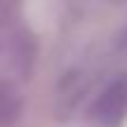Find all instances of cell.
Returning a JSON list of instances; mask_svg holds the SVG:
<instances>
[{
  "label": "cell",
  "mask_w": 127,
  "mask_h": 127,
  "mask_svg": "<svg viewBox=\"0 0 127 127\" xmlns=\"http://www.w3.org/2000/svg\"><path fill=\"white\" fill-rule=\"evenodd\" d=\"M92 120L99 127H120L127 120V78L108 82L92 104Z\"/></svg>",
  "instance_id": "6da1fadb"
},
{
  "label": "cell",
  "mask_w": 127,
  "mask_h": 127,
  "mask_svg": "<svg viewBox=\"0 0 127 127\" xmlns=\"http://www.w3.org/2000/svg\"><path fill=\"white\" fill-rule=\"evenodd\" d=\"M24 113V99L17 85L9 80L0 82V127H12Z\"/></svg>",
  "instance_id": "7a4b0ae2"
},
{
  "label": "cell",
  "mask_w": 127,
  "mask_h": 127,
  "mask_svg": "<svg viewBox=\"0 0 127 127\" xmlns=\"http://www.w3.org/2000/svg\"><path fill=\"white\" fill-rule=\"evenodd\" d=\"M17 2H19V0H0V21L12 14V9L17 7Z\"/></svg>",
  "instance_id": "3957f363"
},
{
  "label": "cell",
  "mask_w": 127,
  "mask_h": 127,
  "mask_svg": "<svg viewBox=\"0 0 127 127\" xmlns=\"http://www.w3.org/2000/svg\"><path fill=\"white\" fill-rule=\"evenodd\" d=\"M0 50H2V42H0Z\"/></svg>",
  "instance_id": "277c9868"
}]
</instances>
